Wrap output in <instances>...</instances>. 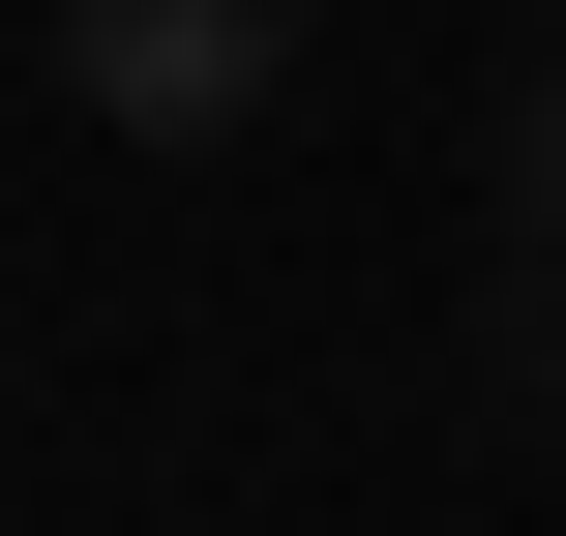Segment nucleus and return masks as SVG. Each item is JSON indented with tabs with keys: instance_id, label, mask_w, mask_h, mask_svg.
Wrapping results in <instances>:
<instances>
[{
	"instance_id": "2",
	"label": "nucleus",
	"mask_w": 566,
	"mask_h": 536,
	"mask_svg": "<svg viewBox=\"0 0 566 536\" xmlns=\"http://www.w3.org/2000/svg\"><path fill=\"white\" fill-rule=\"evenodd\" d=\"M478 418H566V269H478Z\"/></svg>"
},
{
	"instance_id": "1",
	"label": "nucleus",
	"mask_w": 566,
	"mask_h": 536,
	"mask_svg": "<svg viewBox=\"0 0 566 536\" xmlns=\"http://www.w3.org/2000/svg\"><path fill=\"white\" fill-rule=\"evenodd\" d=\"M30 60H60V119H119V149H239V119L298 90V0H30Z\"/></svg>"
},
{
	"instance_id": "3",
	"label": "nucleus",
	"mask_w": 566,
	"mask_h": 536,
	"mask_svg": "<svg viewBox=\"0 0 566 536\" xmlns=\"http://www.w3.org/2000/svg\"><path fill=\"white\" fill-rule=\"evenodd\" d=\"M478 179H507V269H566V60H507V149Z\"/></svg>"
}]
</instances>
